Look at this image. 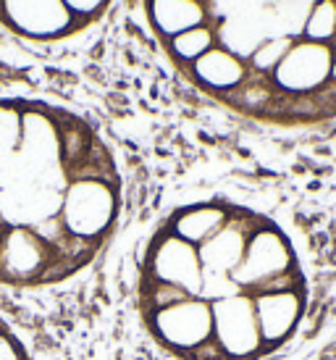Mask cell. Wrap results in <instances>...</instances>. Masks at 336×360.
I'll return each instance as SVG.
<instances>
[{
  "label": "cell",
  "mask_w": 336,
  "mask_h": 360,
  "mask_svg": "<svg viewBox=\"0 0 336 360\" xmlns=\"http://www.w3.org/2000/svg\"><path fill=\"white\" fill-rule=\"evenodd\" d=\"M124 176L100 129L40 98H0V287L48 290L116 234Z\"/></svg>",
  "instance_id": "cell-2"
},
{
  "label": "cell",
  "mask_w": 336,
  "mask_h": 360,
  "mask_svg": "<svg viewBox=\"0 0 336 360\" xmlns=\"http://www.w3.org/2000/svg\"><path fill=\"white\" fill-rule=\"evenodd\" d=\"M113 0H0V27L37 45L74 40L89 32Z\"/></svg>",
  "instance_id": "cell-3"
},
{
  "label": "cell",
  "mask_w": 336,
  "mask_h": 360,
  "mask_svg": "<svg viewBox=\"0 0 336 360\" xmlns=\"http://www.w3.org/2000/svg\"><path fill=\"white\" fill-rule=\"evenodd\" d=\"M334 82H336V45H334Z\"/></svg>",
  "instance_id": "cell-6"
},
{
  "label": "cell",
  "mask_w": 336,
  "mask_h": 360,
  "mask_svg": "<svg viewBox=\"0 0 336 360\" xmlns=\"http://www.w3.org/2000/svg\"><path fill=\"white\" fill-rule=\"evenodd\" d=\"M302 40L336 45V0H316L302 24Z\"/></svg>",
  "instance_id": "cell-4"
},
{
  "label": "cell",
  "mask_w": 336,
  "mask_h": 360,
  "mask_svg": "<svg viewBox=\"0 0 336 360\" xmlns=\"http://www.w3.org/2000/svg\"><path fill=\"white\" fill-rule=\"evenodd\" d=\"M0 360H32L24 340L3 316H0Z\"/></svg>",
  "instance_id": "cell-5"
},
{
  "label": "cell",
  "mask_w": 336,
  "mask_h": 360,
  "mask_svg": "<svg viewBox=\"0 0 336 360\" xmlns=\"http://www.w3.org/2000/svg\"><path fill=\"white\" fill-rule=\"evenodd\" d=\"M302 287L284 231L226 200L176 205L145 240L137 269L142 329L174 360H260L268 292Z\"/></svg>",
  "instance_id": "cell-1"
}]
</instances>
